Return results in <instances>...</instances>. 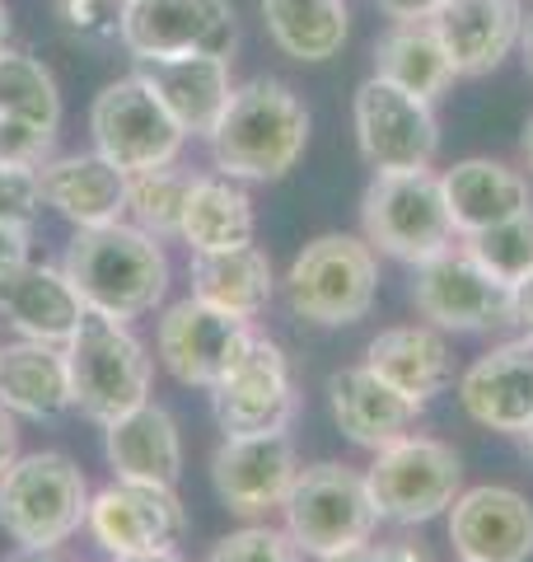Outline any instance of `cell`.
Returning a JSON list of instances; mask_svg holds the SVG:
<instances>
[{
    "mask_svg": "<svg viewBox=\"0 0 533 562\" xmlns=\"http://www.w3.org/2000/svg\"><path fill=\"white\" fill-rule=\"evenodd\" d=\"M314 117L286 80L253 76L235 85L229 109L206 136L211 165L239 183H281L305 160Z\"/></svg>",
    "mask_w": 533,
    "mask_h": 562,
    "instance_id": "1",
    "label": "cell"
},
{
    "mask_svg": "<svg viewBox=\"0 0 533 562\" xmlns=\"http://www.w3.org/2000/svg\"><path fill=\"white\" fill-rule=\"evenodd\" d=\"M61 268L76 281L84 310L113 314L122 324H136L146 314L165 310L169 281H173L165 239L146 235L132 221L76 231V239L66 244Z\"/></svg>",
    "mask_w": 533,
    "mask_h": 562,
    "instance_id": "2",
    "label": "cell"
},
{
    "mask_svg": "<svg viewBox=\"0 0 533 562\" xmlns=\"http://www.w3.org/2000/svg\"><path fill=\"white\" fill-rule=\"evenodd\" d=\"M66 371H70V408L94 427H109L113 417L140 408L155 384V357L150 347L136 338L132 324L113 319V314L84 310L80 328L70 333Z\"/></svg>",
    "mask_w": 533,
    "mask_h": 562,
    "instance_id": "3",
    "label": "cell"
},
{
    "mask_svg": "<svg viewBox=\"0 0 533 562\" xmlns=\"http://www.w3.org/2000/svg\"><path fill=\"white\" fill-rule=\"evenodd\" d=\"M281 295L299 324L351 328L370 319L379 301V254L365 244V235H318L291 258Z\"/></svg>",
    "mask_w": 533,
    "mask_h": 562,
    "instance_id": "4",
    "label": "cell"
},
{
    "mask_svg": "<svg viewBox=\"0 0 533 562\" xmlns=\"http://www.w3.org/2000/svg\"><path fill=\"white\" fill-rule=\"evenodd\" d=\"M89 479L61 450H29L0 473V530L20 549H66L84 530Z\"/></svg>",
    "mask_w": 533,
    "mask_h": 562,
    "instance_id": "5",
    "label": "cell"
},
{
    "mask_svg": "<svg viewBox=\"0 0 533 562\" xmlns=\"http://www.w3.org/2000/svg\"><path fill=\"white\" fill-rule=\"evenodd\" d=\"M281 530L309 562L347 553L355 543H370L379 530V512L370 502L365 469L318 460L299 464L291 497L281 502Z\"/></svg>",
    "mask_w": 533,
    "mask_h": 562,
    "instance_id": "6",
    "label": "cell"
},
{
    "mask_svg": "<svg viewBox=\"0 0 533 562\" xmlns=\"http://www.w3.org/2000/svg\"><path fill=\"white\" fill-rule=\"evenodd\" d=\"M370 502L379 512V525H431L454 506V497L464 492V460L450 441L440 436H402V441L375 450V460L365 469Z\"/></svg>",
    "mask_w": 533,
    "mask_h": 562,
    "instance_id": "7",
    "label": "cell"
},
{
    "mask_svg": "<svg viewBox=\"0 0 533 562\" xmlns=\"http://www.w3.org/2000/svg\"><path fill=\"white\" fill-rule=\"evenodd\" d=\"M361 235L375 254L407 262V268L444 254L458 235L444 206L440 173H375L361 192Z\"/></svg>",
    "mask_w": 533,
    "mask_h": 562,
    "instance_id": "8",
    "label": "cell"
},
{
    "mask_svg": "<svg viewBox=\"0 0 533 562\" xmlns=\"http://www.w3.org/2000/svg\"><path fill=\"white\" fill-rule=\"evenodd\" d=\"M89 140L103 160H113L122 173H146L159 165H173L188 146V132L173 122V113L159 103V94L146 80L117 76L103 85L89 103Z\"/></svg>",
    "mask_w": 533,
    "mask_h": 562,
    "instance_id": "9",
    "label": "cell"
},
{
    "mask_svg": "<svg viewBox=\"0 0 533 562\" xmlns=\"http://www.w3.org/2000/svg\"><path fill=\"white\" fill-rule=\"evenodd\" d=\"M355 150L375 173H421L435 169L440 155V117L426 99L398 90L384 76L361 80L351 99Z\"/></svg>",
    "mask_w": 533,
    "mask_h": 562,
    "instance_id": "10",
    "label": "cell"
},
{
    "mask_svg": "<svg viewBox=\"0 0 533 562\" xmlns=\"http://www.w3.org/2000/svg\"><path fill=\"white\" fill-rule=\"evenodd\" d=\"M117 47L136 66L188 57V52H216V57L235 61L239 47L235 0H127Z\"/></svg>",
    "mask_w": 533,
    "mask_h": 562,
    "instance_id": "11",
    "label": "cell"
},
{
    "mask_svg": "<svg viewBox=\"0 0 533 562\" xmlns=\"http://www.w3.org/2000/svg\"><path fill=\"white\" fill-rule=\"evenodd\" d=\"M412 305L421 324L440 333H491L510 324V286L496 281L468 244H450L444 254L412 268Z\"/></svg>",
    "mask_w": 533,
    "mask_h": 562,
    "instance_id": "12",
    "label": "cell"
},
{
    "mask_svg": "<svg viewBox=\"0 0 533 562\" xmlns=\"http://www.w3.org/2000/svg\"><path fill=\"white\" fill-rule=\"evenodd\" d=\"M253 333H258V324L211 310L197 295H183V301L159 310L155 357L178 384H188V390H216L248 351Z\"/></svg>",
    "mask_w": 533,
    "mask_h": 562,
    "instance_id": "13",
    "label": "cell"
},
{
    "mask_svg": "<svg viewBox=\"0 0 533 562\" xmlns=\"http://www.w3.org/2000/svg\"><path fill=\"white\" fill-rule=\"evenodd\" d=\"M84 535L109 558L165 553L178 549L188 535V506L178 497V487L113 479L109 487L89 492Z\"/></svg>",
    "mask_w": 533,
    "mask_h": 562,
    "instance_id": "14",
    "label": "cell"
},
{
    "mask_svg": "<svg viewBox=\"0 0 533 562\" xmlns=\"http://www.w3.org/2000/svg\"><path fill=\"white\" fill-rule=\"evenodd\" d=\"M211 394V417H216L220 436H258V431H291L299 413L291 357L281 351L276 338H266L258 328L248 351L235 361Z\"/></svg>",
    "mask_w": 533,
    "mask_h": 562,
    "instance_id": "15",
    "label": "cell"
},
{
    "mask_svg": "<svg viewBox=\"0 0 533 562\" xmlns=\"http://www.w3.org/2000/svg\"><path fill=\"white\" fill-rule=\"evenodd\" d=\"M299 473L295 436L291 431H258V436H220L211 450V487L229 516L266 520L281 512Z\"/></svg>",
    "mask_w": 533,
    "mask_h": 562,
    "instance_id": "16",
    "label": "cell"
},
{
    "mask_svg": "<svg viewBox=\"0 0 533 562\" xmlns=\"http://www.w3.org/2000/svg\"><path fill=\"white\" fill-rule=\"evenodd\" d=\"M458 562H529L533 558V502L520 487L477 483L444 512Z\"/></svg>",
    "mask_w": 533,
    "mask_h": 562,
    "instance_id": "17",
    "label": "cell"
},
{
    "mask_svg": "<svg viewBox=\"0 0 533 562\" xmlns=\"http://www.w3.org/2000/svg\"><path fill=\"white\" fill-rule=\"evenodd\" d=\"M454 394L468 422L501 436H520L533 422V338L520 333V338L483 351L458 371Z\"/></svg>",
    "mask_w": 533,
    "mask_h": 562,
    "instance_id": "18",
    "label": "cell"
},
{
    "mask_svg": "<svg viewBox=\"0 0 533 562\" xmlns=\"http://www.w3.org/2000/svg\"><path fill=\"white\" fill-rule=\"evenodd\" d=\"M324 394H328V413L337 422V431L370 454L402 441V436H412L421 427V413H426V403L398 394L394 384L379 380L365 361L332 371Z\"/></svg>",
    "mask_w": 533,
    "mask_h": 562,
    "instance_id": "19",
    "label": "cell"
},
{
    "mask_svg": "<svg viewBox=\"0 0 533 562\" xmlns=\"http://www.w3.org/2000/svg\"><path fill=\"white\" fill-rule=\"evenodd\" d=\"M38 192L43 206H52L76 231L127 221V173L99 150H70L52 155L38 165Z\"/></svg>",
    "mask_w": 533,
    "mask_h": 562,
    "instance_id": "20",
    "label": "cell"
},
{
    "mask_svg": "<svg viewBox=\"0 0 533 562\" xmlns=\"http://www.w3.org/2000/svg\"><path fill=\"white\" fill-rule=\"evenodd\" d=\"M444 52L454 61V76H491L520 47L524 33V0H444L431 14Z\"/></svg>",
    "mask_w": 533,
    "mask_h": 562,
    "instance_id": "21",
    "label": "cell"
},
{
    "mask_svg": "<svg viewBox=\"0 0 533 562\" xmlns=\"http://www.w3.org/2000/svg\"><path fill=\"white\" fill-rule=\"evenodd\" d=\"M136 76L159 94V103L173 113V122L188 132V140H206L216 132L220 113L235 94V61L216 52H188V57L136 66Z\"/></svg>",
    "mask_w": 533,
    "mask_h": 562,
    "instance_id": "22",
    "label": "cell"
},
{
    "mask_svg": "<svg viewBox=\"0 0 533 562\" xmlns=\"http://www.w3.org/2000/svg\"><path fill=\"white\" fill-rule=\"evenodd\" d=\"M103 460H109L113 479L127 483H159V487H178L183 479V427L165 403L146 398L140 408L113 417L103 427Z\"/></svg>",
    "mask_w": 533,
    "mask_h": 562,
    "instance_id": "23",
    "label": "cell"
},
{
    "mask_svg": "<svg viewBox=\"0 0 533 562\" xmlns=\"http://www.w3.org/2000/svg\"><path fill=\"white\" fill-rule=\"evenodd\" d=\"M365 366L417 403H431L458 384V357L450 347V333H440L431 324L379 328L365 342Z\"/></svg>",
    "mask_w": 533,
    "mask_h": 562,
    "instance_id": "24",
    "label": "cell"
},
{
    "mask_svg": "<svg viewBox=\"0 0 533 562\" xmlns=\"http://www.w3.org/2000/svg\"><path fill=\"white\" fill-rule=\"evenodd\" d=\"M0 319L29 342L66 347L84 319V301L61 262H24L0 281Z\"/></svg>",
    "mask_w": 533,
    "mask_h": 562,
    "instance_id": "25",
    "label": "cell"
},
{
    "mask_svg": "<svg viewBox=\"0 0 533 562\" xmlns=\"http://www.w3.org/2000/svg\"><path fill=\"white\" fill-rule=\"evenodd\" d=\"M440 188L458 239L491 231V225L520 216V211H533L529 173L506 160H491V155H468V160L450 165L440 173Z\"/></svg>",
    "mask_w": 533,
    "mask_h": 562,
    "instance_id": "26",
    "label": "cell"
},
{
    "mask_svg": "<svg viewBox=\"0 0 533 562\" xmlns=\"http://www.w3.org/2000/svg\"><path fill=\"white\" fill-rule=\"evenodd\" d=\"M188 295H197L202 305L220 314L258 324L276 301V268L258 244H239V249H220V254H192Z\"/></svg>",
    "mask_w": 533,
    "mask_h": 562,
    "instance_id": "27",
    "label": "cell"
},
{
    "mask_svg": "<svg viewBox=\"0 0 533 562\" xmlns=\"http://www.w3.org/2000/svg\"><path fill=\"white\" fill-rule=\"evenodd\" d=\"M0 403L24 422H57L70 413L66 351L29 338L5 342L0 347Z\"/></svg>",
    "mask_w": 533,
    "mask_h": 562,
    "instance_id": "28",
    "label": "cell"
},
{
    "mask_svg": "<svg viewBox=\"0 0 533 562\" xmlns=\"http://www.w3.org/2000/svg\"><path fill=\"white\" fill-rule=\"evenodd\" d=\"M178 239L188 244V254H220L239 249V244L258 239V211L248 198V183L229 179V173H197L183 206V231Z\"/></svg>",
    "mask_w": 533,
    "mask_h": 562,
    "instance_id": "29",
    "label": "cell"
},
{
    "mask_svg": "<svg viewBox=\"0 0 533 562\" xmlns=\"http://www.w3.org/2000/svg\"><path fill=\"white\" fill-rule=\"evenodd\" d=\"M266 38L276 43L281 57L299 66H324L342 57L351 38V10L347 0H258Z\"/></svg>",
    "mask_w": 533,
    "mask_h": 562,
    "instance_id": "30",
    "label": "cell"
},
{
    "mask_svg": "<svg viewBox=\"0 0 533 562\" xmlns=\"http://www.w3.org/2000/svg\"><path fill=\"white\" fill-rule=\"evenodd\" d=\"M375 76H384L388 85H398V90L417 94L426 103H435L458 80L450 52H444L431 20L388 24L384 38L375 43Z\"/></svg>",
    "mask_w": 533,
    "mask_h": 562,
    "instance_id": "31",
    "label": "cell"
},
{
    "mask_svg": "<svg viewBox=\"0 0 533 562\" xmlns=\"http://www.w3.org/2000/svg\"><path fill=\"white\" fill-rule=\"evenodd\" d=\"M0 122H29L43 132H61L57 76L33 52L0 47Z\"/></svg>",
    "mask_w": 533,
    "mask_h": 562,
    "instance_id": "32",
    "label": "cell"
},
{
    "mask_svg": "<svg viewBox=\"0 0 533 562\" xmlns=\"http://www.w3.org/2000/svg\"><path fill=\"white\" fill-rule=\"evenodd\" d=\"M197 173L183 169V165H159L146 173H132L127 179V221L140 225L146 235L155 239H178L183 231V206H188V192Z\"/></svg>",
    "mask_w": 533,
    "mask_h": 562,
    "instance_id": "33",
    "label": "cell"
},
{
    "mask_svg": "<svg viewBox=\"0 0 533 562\" xmlns=\"http://www.w3.org/2000/svg\"><path fill=\"white\" fill-rule=\"evenodd\" d=\"M464 244L496 281L520 286V281L533 272V211H520V216L491 225V231H477Z\"/></svg>",
    "mask_w": 533,
    "mask_h": 562,
    "instance_id": "34",
    "label": "cell"
},
{
    "mask_svg": "<svg viewBox=\"0 0 533 562\" xmlns=\"http://www.w3.org/2000/svg\"><path fill=\"white\" fill-rule=\"evenodd\" d=\"M202 562H305V553L295 549L281 525L248 520L239 530H229L225 539L211 543V553Z\"/></svg>",
    "mask_w": 533,
    "mask_h": 562,
    "instance_id": "35",
    "label": "cell"
},
{
    "mask_svg": "<svg viewBox=\"0 0 533 562\" xmlns=\"http://www.w3.org/2000/svg\"><path fill=\"white\" fill-rule=\"evenodd\" d=\"M122 5L127 0H57V20L84 47H113L122 38Z\"/></svg>",
    "mask_w": 533,
    "mask_h": 562,
    "instance_id": "36",
    "label": "cell"
},
{
    "mask_svg": "<svg viewBox=\"0 0 533 562\" xmlns=\"http://www.w3.org/2000/svg\"><path fill=\"white\" fill-rule=\"evenodd\" d=\"M43 192H38V169L0 160V221H38Z\"/></svg>",
    "mask_w": 533,
    "mask_h": 562,
    "instance_id": "37",
    "label": "cell"
},
{
    "mask_svg": "<svg viewBox=\"0 0 533 562\" xmlns=\"http://www.w3.org/2000/svg\"><path fill=\"white\" fill-rule=\"evenodd\" d=\"M52 155H57V132L29 127V122H0V160L38 169Z\"/></svg>",
    "mask_w": 533,
    "mask_h": 562,
    "instance_id": "38",
    "label": "cell"
},
{
    "mask_svg": "<svg viewBox=\"0 0 533 562\" xmlns=\"http://www.w3.org/2000/svg\"><path fill=\"white\" fill-rule=\"evenodd\" d=\"M324 562H435L431 553H426V543L417 539H384V543H355V549L347 553H332Z\"/></svg>",
    "mask_w": 533,
    "mask_h": 562,
    "instance_id": "39",
    "label": "cell"
},
{
    "mask_svg": "<svg viewBox=\"0 0 533 562\" xmlns=\"http://www.w3.org/2000/svg\"><path fill=\"white\" fill-rule=\"evenodd\" d=\"M33 249V225L29 221H0V281L20 272Z\"/></svg>",
    "mask_w": 533,
    "mask_h": 562,
    "instance_id": "40",
    "label": "cell"
},
{
    "mask_svg": "<svg viewBox=\"0 0 533 562\" xmlns=\"http://www.w3.org/2000/svg\"><path fill=\"white\" fill-rule=\"evenodd\" d=\"M379 14H388L394 24H407V20H431V14L444 5V0H375Z\"/></svg>",
    "mask_w": 533,
    "mask_h": 562,
    "instance_id": "41",
    "label": "cell"
},
{
    "mask_svg": "<svg viewBox=\"0 0 533 562\" xmlns=\"http://www.w3.org/2000/svg\"><path fill=\"white\" fill-rule=\"evenodd\" d=\"M510 324H520L524 338H533V272L520 286H510Z\"/></svg>",
    "mask_w": 533,
    "mask_h": 562,
    "instance_id": "42",
    "label": "cell"
},
{
    "mask_svg": "<svg viewBox=\"0 0 533 562\" xmlns=\"http://www.w3.org/2000/svg\"><path fill=\"white\" fill-rule=\"evenodd\" d=\"M20 460V417L0 403V473Z\"/></svg>",
    "mask_w": 533,
    "mask_h": 562,
    "instance_id": "43",
    "label": "cell"
},
{
    "mask_svg": "<svg viewBox=\"0 0 533 562\" xmlns=\"http://www.w3.org/2000/svg\"><path fill=\"white\" fill-rule=\"evenodd\" d=\"M10 562H70L66 549H20Z\"/></svg>",
    "mask_w": 533,
    "mask_h": 562,
    "instance_id": "44",
    "label": "cell"
},
{
    "mask_svg": "<svg viewBox=\"0 0 533 562\" xmlns=\"http://www.w3.org/2000/svg\"><path fill=\"white\" fill-rule=\"evenodd\" d=\"M520 61H524V70H529V80H533V14H524V33H520Z\"/></svg>",
    "mask_w": 533,
    "mask_h": 562,
    "instance_id": "45",
    "label": "cell"
},
{
    "mask_svg": "<svg viewBox=\"0 0 533 562\" xmlns=\"http://www.w3.org/2000/svg\"><path fill=\"white\" fill-rule=\"evenodd\" d=\"M113 562H188L178 549H165V553H140V558H113Z\"/></svg>",
    "mask_w": 533,
    "mask_h": 562,
    "instance_id": "46",
    "label": "cell"
},
{
    "mask_svg": "<svg viewBox=\"0 0 533 562\" xmlns=\"http://www.w3.org/2000/svg\"><path fill=\"white\" fill-rule=\"evenodd\" d=\"M520 155H524V169L533 173V117L524 122V132H520Z\"/></svg>",
    "mask_w": 533,
    "mask_h": 562,
    "instance_id": "47",
    "label": "cell"
},
{
    "mask_svg": "<svg viewBox=\"0 0 533 562\" xmlns=\"http://www.w3.org/2000/svg\"><path fill=\"white\" fill-rule=\"evenodd\" d=\"M0 47H10V10H5V0H0Z\"/></svg>",
    "mask_w": 533,
    "mask_h": 562,
    "instance_id": "48",
    "label": "cell"
},
{
    "mask_svg": "<svg viewBox=\"0 0 533 562\" xmlns=\"http://www.w3.org/2000/svg\"><path fill=\"white\" fill-rule=\"evenodd\" d=\"M520 441H524V450H529V454H533V422H529V427H524V431H520Z\"/></svg>",
    "mask_w": 533,
    "mask_h": 562,
    "instance_id": "49",
    "label": "cell"
}]
</instances>
